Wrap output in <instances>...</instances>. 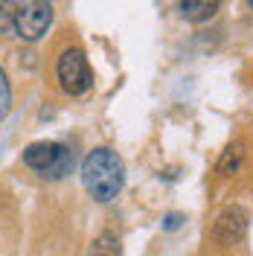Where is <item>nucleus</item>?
I'll use <instances>...</instances> for the list:
<instances>
[{
  "label": "nucleus",
  "mask_w": 253,
  "mask_h": 256,
  "mask_svg": "<svg viewBox=\"0 0 253 256\" xmlns=\"http://www.w3.org/2000/svg\"><path fill=\"white\" fill-rule=\"evenodd\" d=\"M82 184L90 192L94 201H99V204L114 201L122 192V184H126L122 158L111 148H94L82 160Z\"/></svg>",
  "instance_id": "1"
},
{
  "label": "nucleus",
  "mask_w": 253,
  "mask_h": 256,
  "mask_svg": "<svg viewBox=\"0 0 253 256\" xmlns=\"http://www.w3.org/2000/svg\"><path fill=\"white\" fill-rule=\"evenodd\" d=\"M56 76L62 82V90L70 94V96H79V94H84V90L94 88V70H90L88 58H84V52L76 50V47L64 50L62 56H58Z\"/></svg>",
  "instance_id": "2"
},
{
  "label": "nucleus",
  "mask_w": 253,
  "mask_h": 256,
  "mask_svg": "<svg viewBox=\"0 0 253 256\" xmlns=\"http://www.w3.org/2000/svg\"><path fill=\"white\" fill-rule=\"evenodd\" d=\"M24 163H26L30 169H35V172H41L44 178H52V180H56V178L67 175L73 158H70V152H67L62 143H47V140H44V143L26 146Z\"/></svg>",
  "instance_id": "3"
},
{
  "label": "nucleus",
  "mask_w": 253,
  "mask_h": 256,
  "mask_svg": "<svg viewBox=\"0 0 253 256\" xmlns=\"http://www.w3.org/2000/svg\"><path fill=\"white\" fill-rule=\"evenodd\" d=\"M52 24V6L50 3H24L15 12V32L20 41H38L47 35Z\"/></svg>",
  "instance_id": "4"
},
{
  "label": "nucleus",
  "mask_w": 253,
  "mask_h": 256,
  "mask_svg": "<svg viewBox=\"0 0 253 256\" xmlns=\"http://www.w3.org/2000/svg\"><path fill=\"white\" fill-rule=\"evenodd\" d=\"M248 222H250V216H248V210L233 204V207H224L218 212V218L212 224V239L224 244V248H230V244H236V242L244 239V233H248Z\"/></svg>",
  "instance_id": "5"
},
{
  "label": "nucleus",
  "mask_w": 253,
  "mask_h": 256,
  "mask_svg": "<svg viewBox=\"0 0 253 256\" xmlns=\"http://www.w3.org/2000/svg\"><path fill=\"white\" fill-rule=\"evenodd\" d=\"M218 9H222L218 0H186V3H180V15L186 18V20H192V24L210 20Z\"/></svg>",
  "instance_id": "6"
},
{
  "label": "nucleus",
  "mask_w": 253,
  "mask_h": 256,
  "mask_svg": "<svg viewBox=\"0 0 253 256\" xmlns=\"http://www.w3.org/2000/svg\"><path fill=\"white\" fill-rule=\"evenodd\" d=\"M90 256H122V244H120V236L111 233V230H105V233H99L90 244Z\"/></svg>",
  "instance_id": "7"
},
{
  "label": "nucleus",
  "mask_w": 253,
  "mask_h": 256,
  "mask_svg": "<svg viewBox=\"0 0 253 256\" xmlns=\"http://www.w3.org/2000/svg\"><path fill=\"white\" fill-rule=\"evenodd\" d=\"M242 158H244V143H230L227 148H224L222 160H218V172H222V175L236 172L238 163H242Z\"/></svg>",
  "instance_id": "8"
},
{
  "label": "nucleus",
  "mask_w": 253,
  "mask_h": 256,
  "mask_svg": "<svg viewBox=\"0 0 253 256\" xmlns=\"http://www.w3.org/2000/svg\"><path fill=\"white\" fill-rule=\"evenodd\" d=\"M9 108H12V88H9V79L0 67V120L9 114Z\"/></svg>",
  "instance_id": "9"
},
{
  "label": "nucleus",
  "mask_w": 253,
  "mask_h": 256,
  "mask_svg": "<svg viewBox=\"0 0 253 256\" xmlns=\"http://www.w3.org/2000/svg\"><path fill=\"white\" fill-rule=\"evenodd\" d=\"M15 12H18V6H12V3H0V32L15 30Z\"/></svg>",
  "instance_id": "10"
},
{
  "label": "nucleus",
  "mask_w": 253,
  "mask_h": 256,
  "mask_svg": "<svg viewBox=\"0 0 253 256\" xmlns=\"http://www.w3.org/2000/svg\"><path fill=\"white\" fill-rule=\"evenodd\" d=\"M180 222H184V216H178V212H172V216H166V230H174V227H180Z\"/></svg>",
  "instance_id": "11"
},
{
  "label": "nucleus",
  "mask_w": 253,
  "mask_h": 256,
  "mask_svg": "<svg viewBox=\"0 0 253 256\" xmlns=\"http://www.w3.org/2000/svg\"><path fill=\"white\" fill-rule=\"evenodd\" d=\"M250 9H253V0H250Z\"/></svg>",
  "instance_id": "12"
}]
</instances>
